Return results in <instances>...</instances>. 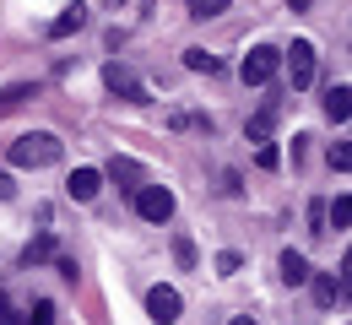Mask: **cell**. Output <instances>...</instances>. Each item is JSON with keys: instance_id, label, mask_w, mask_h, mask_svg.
Instances as JSON below:
<instances>
[{"instance_id": "7", "label": "cell", "mask_w": 352, "mask_h": 325, "mask_svg": "<svg viewBox=\"0 0 352 325\" xmlns=\"http://www.w3.org/2000/svg\"><path fill=\"white\" fill-rule=\"evenodd\" d=\"M82 27H87V5H82V0H71V5L49 22V38H71V33H82Z\"/></svg>"}, {"instance_id": "3", "label": "cell", "mask_w": 352, "mask_h": 325, "mask_svg": "<svg viewBox=\"0 0 352 325\" xmlns=\"http://www.w3.org/2000/svg\"><path fill=\"white\" fill-rule=\"evenodd\" d=\"M103 82H109V93H114V98H125V103H152L146 82L135 76L131 65H120V60H109V65H103Z\"/></svg>"}, {"instance_id": "13", "label": "cell", "mask_w": 352, "mask_h": 325, "mask_svg": "<svg viewBox=\"0 0 352 325\" xmlns=\"http://www.w3.org/2000/svg\"><path fill=\"white\" fill-rule=\"evenodd\" d=\"M49 255H54V238H49V233H38V238L22 249V266H38V260H49Z\"/></svg>"}, {"instance_id": "5", "label": "cell", "mask_w": 352, "mask_h": 325, "mask_svg": "<svg viewBox=\"0 0 352 325\" xmlns=\"http://www.w3.org/2000/svg\"><path fill=\"white\" fill-rule=\"evenodd\" d=\"M146 315H152L157 325H174L179 315H184V298H179V287H163V282H157V287H146Z\"/></svg>"}, {"instance_id": "17", "label": "cell", "mask_w": 352, "mask_h": 325, "mask_svg": "<svg viewBox=\"0 0 352 325\" xmlns=\"http://www.w3.org/2000/svg\"><path fill=\"white\" fill-rule=\"evenodd\" d=\"M168 125H174V131H206V136H212V120H206V114H168Z\"/></svg>"}, {"instance_id": "15", "label": "cell", "mask_w": 352, "mask_h": 325, "mask_svg": "<svg viewBox=\"0 0 352 325\" xmlns=\"http://www.w3.org/2000/svg\"><path fill=\"white\" fill-rule=\"evenodd\" d=\"M184 65H190V71H206V76H217V71H222L217 54H206V49H184Z\"/></svg>"}, {"instance_id": "14", "label": "cell", "mask_w": 352, "mask_h": 325, "mask_svg": "<svg viewBox=\"0 0 352 325\" xmlns=\"http://www.w3.org/2000/svg\"><path fill=\"white\" fill-rule=\"evenodd\" d=\"M109 179H125V190H135V179H141V163H131V157H114V163H109Z\"/></svg>"}, {"instance_id": "6", "label": "cell", "mask_w": 352, "mask_h": 325, "mask_svg": "<svg viewBox=\"0 0 352 325\" xmlns=\"http://www.w3.org/2000/svg\"><path fill=\"white\" fill-rule=\"evenodd\" d=\"M282 65H287L293 87H309V82H314V44H309V38H293V49H282Z\"/></svg>"}, {"instance_id": "4", "label": "cell", "mask_w": 352, "mask_h": 325, "mask_svg": "<svg viewBox=\"0 0 352 325\" xmlns=\"http://www.w3.org/2000/svg\"><path fill=\"white\" fill-rule=\"evenodd\" d=\"M135 212L146 223H168L174 217V190L168 185H135Z\"/></svg>"}, {"instance_id": "9", "label": "cell", "mask_w": 352, "mask_h": 325, "mask_svg": "<svg viewBox=\"0 0 352 325\" xmlns=\"http://www.w3.org/2000/svg\"><path fill=\"white\" fill-rule=\"evenodd\" d=\"M276 266H282V282H287V287H304V282L314 277V271H309V260L298 255V249H282V260H276Z\"/></svg>"}, {"instance_id": "8", "label": "cell", "mask_w": 352, "mask_h": 325, "mask_svg": "<svg viewBox=\"0 0 352 325\" xmlns=\"http://www.w3.org/2000/svg\"><path fill=\"white\" fill-rule=\"evenodd\" d=\"M98 190H103V174H98V168H76V174L65 179V195H71V201H92Z\"/></svg>"}, {"instance_id": "16", "label": "cell", "mask_w": 352, "mask_h": 325, "mask_svg": "<svg viewBox=\"0 0 352 325\" xmlns=\"http://www.w3.org/2000/svg\"><path fill=\"white\" fill-rule=\"evenodd\" d=\"M271 120H276V103H265L261 114L250 120V141H265V136H271Z\"/></svg>"}, {"instance_id": "2", "label": "cell", "mask_w": 352, "mask_h": 325, "mask_svg": "<svg viewBox=\"0 0 352 325\" xmlns=\"http://www.w3.org/2000/svg\"><path fill=\"white\" fill-rule=\"evenodd\" d=\"M276 71H282V49H271V44H255L250 54H244V65H239L244 87H265Z\"/></svg>"}, {"instance_id": "11", "label": "cell", "mask_w": 352, "mask_h": 325, "mask_svg": "<svg viewBox=\"0 0 352 325\" xmlns=\"http://www.w3.org/2000/svg\"><path fill=\"white\" fill-rule=\"evenodd\" d=\"M28 98H38V87H33V82H16V87H6V93H0V120H6L11 109H22Z\"/></svg>"}, {"instance_id": "27", "label": "cell", "mask_w": 352, "mask_h": 325, "mask_svg": "<svg viewBox=\"0 0 352 325\" xmlns=\"http://www.w3.org/2000/svg\"><path fill=\"white\" fill-rule=\"evenodd\" d=\"M11 195H16V185H11V174L0 168V201H11Z\"/></svg>"}, {"instance_id": "28", "label": "cell", "mask_w": 352, "mask_h": 325, "mask_svg": "<svg viewBox=\"0 0 352 325\" xmlns=\"http://www.w3.org/2000/svg\"><path fill=\"white\" fill-rule=\"evenodd\" d=\"M287 5H293V11H309V0H287Z\"/></svg>"}, {"instance_id": "29", "label": "cell", "mask_w": 352, "mask_h": 325, "mask_svg": "<svg viewBox=\"0 0 352 325\" xmlns=\"http://www.w3.org/2000/svg\"><path fill=\"white\" fill-rule=\"evenodd\" d=\"M233 325H255V320H250V315H239V320H233Z\"/></svg>"}, {"instance_id": "24", "label": "cell", "mask_w": 352, "mask_h": 325, "mask_svg": "<svg viewBox=\"0 0 352 325\" xmlns=\"http://www.w3.org/2000/svg\"><path fill=\"white\" fill-rule=\"evenodd\" d=\"M217 271H222V277H233V271H239V255H233V249H222V255H217Z\"/></svg>"}, {"instance_id": "21", "label": "cell", "mask_w": 352, "mask_h": 325, "mask_svg": "<svg viewBox=\"0 0 352 325\" xmlns=\"http://www.w3.org/2000/svg\"><path fill=\"white\" fill-rule=\"evenodd\" d=\"M146 5H152V0H109V11H114V16H141Z\"/></svg>"}, {"instance_id": "12", "label": "cell", "mask_w": 352, "mask_h": 325, "mask_svg": "<svg viewBox=\"0 0 352 325\" xmlns=\"http://www.w3.org/2000/svg\"><path fill=\"white\" fill-rule=\"evenodd\" d=\"M325 223H331V228H336V233H342V228H347V223H352V195H347V190H342V195H336V201L325 206Z\"/></svg>"}, {"instance_id": "19", "label": "cell", "mask_w": 352, "mask_h": 325, "mask_svg": "<svg viewBox=\"0 0 352 325\" xmlns=\"http://www.w3.org/2000/svg\"><path fill=\"white\" fill-rule=\"evenodd\" d=\"M184 5H190V16H201V22H206V16H222V11H228V0H184Z\"/></svg>"}, {"instance_id": "10", "label": "cell", "mask_w": 352, "mask_h": 325, "mask_svg": "<svg viewBox=\"0 0 352 325\" xmlns=\"http://www.w3.org/2000/svg\"><path fill=\"white\" fill-rule=\"evenodd\" d=\"M347 98H352V87H347V82H336V87L325 93V114H331L336 125H342V120H347V114H352V103H347Z\"/></svg>"}, {"instance_id": "20", "label": "cell", "mask_w": 352, "mask_h": 325, "mask_svg": "<svg viewBox=\"0 0 352 325\" xmlns=\"http://www.w3.org/2000/svg\"><path fill=\"white\" fill-rule=\"evenodd\" d=\"M22 325H54V304H49V298H38V304H33V315H28Z\"/></svg>"}, {"instance_id": "18", "label": "cell", "mask_w": 352, "mask_h": 325, "mask_svg": "<svg viewBox=\"0 0 352 325\" xmlns=\"http://www.w3.org/2000/svg\"><path fill=\"white\" fill-rule=\"evenodd\" d=\"M342 293H347L342 282H331V277H314V298H320V304H336Z\"/></svg>"}, {"instance_id": "1", "label": "cell", "mask_w": 352, "mask_h": 325, "mask_svg": "<svg viewBox=\"0 0 352 325\" xmlns=\"http://www.w3.org/2000/svg\"><path fill=\"white\" fill-rule=\"evenodd\" d=\"M6 157H11V168H49V163H60V136L54 131H28L6 146Z\"/></svg>"}, {"instance_id": "23", "label": "cell", "mask_w": 352, "mask_h": 325, "mask_svg": "<svg viewBox=\"0 0 352 325\" xmlns=\"http://www.w3.org/2000/svg\"><path fill=\"white\" fill-rule=\"evenodd\" d=\"M174 255H179V266H195V244L190 238H174Z\"/></svg>"}, {"instance_id": "26", "label": "cell", "mask_w": 352, "mask_h": 325, "mask_svg": "<svg viewBox=\"0 0 352 325\" xmlns=\"http://www.w3.org/2000/svg\"><path fill=\"white\" fill-rule=\"evenodd\" d=\"M0 325H22V320H16V309H11V298H0Z\"/></svg>"}, {"instance_id": "25", "label": "cell", "mask_w": 352, "mask_h": 325, "mask_svg": "<svg viewBox=\"0 0 352 325\" xmlns=\"http://www.w3.org/2000/svg\"><path fill=\"white\" fill-rule=\"evenodd\" d=\"M54 271H60L65 282H76V260H71V255H60V260H54Z\"/></svg>"}, {"instance_id": "22", "label": "cell", "mask_w": 352, "mask_h": 325, "mask_svg": "<svg viewBox=\"0 0 352 325\" xmlns=\"http://www.w3.org/2000/svg\"><path fill=\"white\" fill-rule=\"evenodd\" d=\"M347 163H352L347 141H336V146H331V168H336V174H347Z\"/></svg>"}]
</instances>
